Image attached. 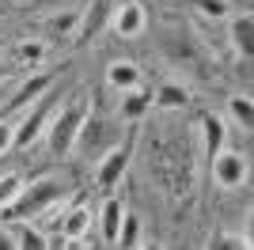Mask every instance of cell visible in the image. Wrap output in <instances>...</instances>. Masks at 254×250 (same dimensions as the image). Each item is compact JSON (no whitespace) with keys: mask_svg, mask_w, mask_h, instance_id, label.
I'll return each instance as SVG.
<instances>
[{"mask_svg":"<svg viewBox=\"0 0 254 250\" xmlns=\"http://www.w3.org/2000/svg\"><path fill=\"white\" fill-rule=\"evenodd\" d=\"M152 171L167 193L190 197L193 189V140L182 133H159L152 140Z\"/></svg>","mask_w":254,"mask_h":250,"instance_id":"obj_1","label":"cell"},{"mask_svg":"<svg viewBox=\"0 0 254 250\" xmlns=\"http://www.w3.org/2000/svg\"><path fill=\"white\" fill-rule=\"evenodd\" d=\"M64 193H68V182H64V178L42 175V178H34V182H23L19 193L11 197V205L0 208V216L8 220V224H31L34 216L50 212Z\"/></svg>","mask_w":254,"mask_h":250,"instance_id":"obj_2","label":"cell"},{"mask_svg":"<svg viewBox=\"0 0 254 250\" xmlns=\"http://www.w3.org/2000/svg\"><path fill=\"white\" fill-rule=\"evenodd\" d=\"M91 114V103H84L80 95H72L64 106L53 110V118L46 122V148H50V156H68L76 148V133H80V125L84 118Z\"/></svg>","mask_w":254,"mask_h":250,"instance_id":"obj_3","label":"cell"},{"mask_svg":"<svg viewBox=\"0 0 254 250\" xmlns=\"http://www.w3.org/2000/svg\"><path fill=\"white\" fill-rule=\"evenodd\" d=\"M118 144H122V129L110 125L106 118H95V114H87L84 125H80V133H76V148L91 159H103L106 152L118 148Z\"/></svg>","mask_w":254,"mask_h":250,"instance_id":"obj_4","label":"cell"},{"mask_svg":"<svg viewBox=\"0 0 254 250\" xmlns=\"http://www.w3.org/2000/svg\"><path fill=\"white\" fill-rule=\"evenodd\" d=\"M57 95H53V87L38 99L34 106H27V114H23V122H15V140H11V148L15 152H27V148L38 140V136L46 133V122L53 118V110H57Z\"/></svg>","mask_w":254,"mask_h":250,"instance_id":"obj_5","label":"cell"},{"mask_svg":"<svg viewBox=\"0 0 254 250\" xmlns=\"http://www.w3.org/2000/svg\"><path fill=\"white\" fill-rule=\"evenodd\" d=\"M209 171H212V182L220 189H239L251 175V163L239 148H220L216 156L209 159Z\"/></svg>","mask_w":254,"mask_h":250,"instance_id":"obj_6","label":"cell"},{"mask_svg":"<svg viewBox=\"0 0 254 250\" xmlns=\"http://www.w3.org/2000/svg\"><path fill=\"white\" fill-rule=\"evenodd\" d=\"M159 53H163V61L171 64V68H186V72H193V68H201V46L190 38V34H179V31H167L163 38H159Z\"/></svg>","mask_w":254,"mask_h":250,"instance_id":"obj_7","label":"cell"},{"mask_svg":"<svg viewBox=\"0 0 254 250\" xmlns=\"http://www.w3.org/2000/svg\"><path fill=\"white\" fill-rule=\"evenodd\" d=\"M129 159H133V144H129V140H122L118 148H110V152L99 159V167H95V186L103 189V193H110V189L126 178Z\"/></svg>","mask_w":254,"mask_h":250,"instance_id":"obj_8","label":"cell"},{"mask_svg":"<svg viewBox=\"0 0 254 250\" xmlns=\"http://www.w3.org/2000/svg\"><path fill=\"white\" fill-rule=\"evenodd\" d=\"M50 87H53V76H50V72H31L27 80L19 83V87H11L4 110H8V114H19V110H27V106L38 103V99H42Z\"/></svg>","mask_w":254,"mask_h":250,"instance_id":"obj_9","label":"cell"},{"mask_svg":"<svg viewBox=\"0 0 254 250\" xmlns=\"http://www.w3.org/2000/svg\"><path fill=\"white\" fill-rule=\"evenodd\" d=\"M144 23H148V15H144V8H140L137 0H122V4L110 11V31H114L118 38H137V34L144 31Z\"/></svg>","mask_w":254,"mask_h":250,"instance_id":"obj_10","label":"cell"},{"mask_svg":"<svg viewBox=\"0 0 254 250\" xmlns=\"http://www.w3.org/2000/svg\"><path fill=\"white\" fill-rule=\"evenodd\" d=\"M193 125H197V136H201V152L212 159L224 148V129H228L224 118L216 114V110H205V114H197V122H193Z\"/></svg>","mask_w":254,"mask_h":250,"instance_id":"obj_11","label":"cell"},{"mask_svg":"<svg viewBox=\"0 0 254 250\" xmlns=\"http://www.w3.org/2000/svg\"><path fill=\"white\" fill-rule=\"evenodd\" d=\"M106 83H110L118 95H129V91H137L140 83H144V72H140V64H133V61H110Z\"/></svg>","mask_w":254,"mask_h":250,"instance_id":"obj_12","label":"cell"},{"mask_svg":"<svg viewBox=\"0 0 254 250\" xmlns=\"http://www.w3.org/2000/svg\"><path fill=\"white\" fill-rule=\"evenodd\" d=\"M228 42H232V50L239 53V61H251V46H254V15H251V11H239V15H232Z\"/></svg>","mask_w":254,"mask_h":250,"instance_id":"obj_13","label":"cell"},{"mask_svg":"<svg viewBox=\"0 0 254 250\" xmlns=\"http://www.w3.org/2000/svg\"><path fill=\"white\" fill-rule=\"evenodd\" d=\"M122 220H126V205H122L118 197H110V193H106L103 208H99V231H103V243H118Z\"/></svg>","mask_w":254,"mask_h":250,"instance_id":"obj_14","label":"cell"},{"mask_svg":"<svg viewBox=\"0 0 254 250\" xmlns=\"http://www.w3.org/2000/svg\"><path fill=\"white\" fill-rule=\"evenodd\" d=\"M91 220H95V216H91V208H87V205H72V208L61 216V235H64L68 243H72V239H87Z\"/></svg>","mask_w":254,"mask_h":250,"instance_id":"obj_15","label":"cell"},{"mask_svg":"<svg viewBox=\"0 0 254 250\" xmlns=\"http://www.w3.org/2000/svg\"><path fill=\"white\" fill-rule=\"evenodd\" d=\"M152 106L159 110H182V106H190V91H186V83H163L156 95H152Z\"/></svg>","mask_w":254,"mask_h":250,"instance_id":"obj_16","label":"cell"},{"mask_svg":"<svg viewBox=\"0 0 254 250\" xmlns=\"http://www.w3.org/2000/svg\"><path fill=\"white\" fill-rule=\"evenodd\" d=\"M42 57H46V42H42V38H27V42H19V46L11 50V61L23 64V68L42 64Z\"/></svg>","mask_w":254,"mask_h":250,"instance_id":"obj_17","label":"cell"},{"mask_svg":"<svg viewBox=\"0 0 254 250\" xmlns=\"http://www.w3.org/2000/svg\"><path fill=\"white\" fill-rule=\"evenodd\" d=\"M228 114H232V122L239 125V129H251L254 125V103H251V95H232L228 99Z\"/></svg>","mask_w":254,"mask_h":250,"instance_id":"obj_18","label":"cell"},{"mask_svg":"<svg viewBox=\"0 0 254 250\" xmlns=\"http://www.w3.org/2000/svg\"><path fill=\"white\" fill-rule=\"evenodd\" d=\"M205 250H251V243H247V235H239V231H212L209 243H205Z\"/></svg>","mask_w":254,"mask_h":250,"instance_id":"obj_19","label":"cell"},{"mask_svg":"<svg viewBox=\"0 0 254 250\" xmlns=\"http://www.w3.org/2000/svg\"><path fill=\"white\" fill-rule=\"evenodd\" d=\"M15 250H53L50 239H46L42 228H34V224H23L19 235H15Z\"/></svg>","mask_w":254,"mask_h":250,"instance_id":"obj_20","label":"cell"},{"mask_svg":"<svg viewBox=\"0 0 254 250\" xmlns=\"http://www.w3.org/2000/svg\"><path fill=\"white\" fill-rule=\"evenodd\" d=\"M148 110H152V95H144L140 87L129 91V99L122 103V118H126V122H137V118H144Z\"/></svg>","mask_w":254,"mask_h":250,"instance_id":"obj_21","label":"cell"},{"mask_svg":"<svg viewBox=\"0 0 254 250\" xmlns=\"http://www.w3.org/2000/svg\"><path fill=\"white\" fill-rule=\"evenodd\" d=\"M76 27H80V11L76 8H64V11H57V15L46 19V31L50 34H72Z\"/></svg>","mask_w":254,"mask_h":250,"instance_id":"obj_22","label":"cell"},{"mask_svg":"<svg viewBox=\"0 0 254 250\" xmlns=\"http://www.w3.org/2000/svg\"><path fill=\"white\" fill-rule=\"evenodd\" d=\"M118 247L122 250H137L140 247V220L129 216V212H126V220H122V231H118Z\"/></svg>","mask_w":254,"mask_h":250,"instance_id":"obj_23","label":"cell"},{"mask_svg":"<svg viewBox=\"0 0 254 250\" xmlns=\"http://www.w3.org/2000/svg\"><path fill=\"white\" fill-rule=\"evenodd\" d=\"M106 15V0H95V8H91V15H80V38H91V34L99 31V23H103Z\"/></svg>","mask_w":254,"mask_h":250,"instance_id":"obj_24","label":"cell"},{"mask_svg":"<svg viewBox=\"0 0 254 250\" xmlns=\"http://www.w3.org/2000/svg\"><path fill=\"white\" fill-rule=\"evenodd\" d=\"M193 8L205 19H224L228 15V0H193Z\"/></svg>","mask_w":254,"mask_h":250,"instance_id":"obj_25","label":"cell"},{"mask_svg":"<svg viewBox=\"0 0 254 250\" xmlns=\"http://www.w3.org/2000/svg\"><path fill=\"white\" fill-rule=\"evenodd\" d=\"M19 186H23V178H19V175H0V208L11 205V197L19 193Z\"/></svg>","mask_w":254,"mask_h":250,"instance_id":"obj_26","label":"cell"},{"mask_svg":"<svg viewBox=\"0 0 254 250\" xmlns=\"http://www.w3.org/2000/svg\"><path fill=\"white\" fill-rule=\"evenodd\" d=\"M11 140H15V122L0 118V156H8V152H11Z\"/></svg>","mask_w":254,"mask_h":250,"instance_id":"obj_27","label":"cell"},{"mask_svg":"<svg viewBox=\"0 0 254 250\" xmlns=\"http://www.w3.org/2000/svg\"><path fill=\"white\" fill-rule=\"evenodd\" d=\"M0 250H15V239H11L8 231H0Z\"/></svg>","mask_w":254,"mask_h":250,"instance_id":"obj_28","label":"cell"},{"mask_svg":"<svg viewBox=\"0 0 254 250\" xmlns=\"http://www.w3.org/2000/svg\"><path fill=\"white\" fill-rule=\"evenodd\" d=\"M8 95H11V83L4 80V83H0V110H4V103H8Z\"/></svg>","mask_w":254,"mask_h":250,"instance_id":"obj_29","label":"cell"},{"mask_svg":"<svg viewBox=\"0 0 254 250\" xmlns=\"http://www.w3.org/2000/svg\"><path fill=\"white\" fill-rule=\"evenodd\" d=\"M11 68H15V64H8V61H4V57H0V83H4V80H8V76H11Z\"/></svg>","mask_w":254,"mask_h":250,"instance_id":"obj_30","label":"cell"},{"mask_svg":"<svg viewBox=\"0 0 254 250\" xmlns=\"http://www.w3.org/2000/svg\"><path fill=\"white\" fill-rule=\"evenodd\" d=\"M64 250H87V243H84V239H72V243H68Z\"/></svg>","mask_w":254,"mask_h":250,"instance_id":"obj_31","label":"cell"},{"mask_svg":"<svg viewBox=\"0 0 254 250\" xmlns=\"http://www.w3.org/2000/svg\"><path fill=\"white\" fill-rule=\"evenodd\" d=\"M137 250H163V247H159V243H140Z\"/></svg>","mask_w":254,"mask_h":250,"instance_id":"obj_32","label":"cell"}]
</instances>
